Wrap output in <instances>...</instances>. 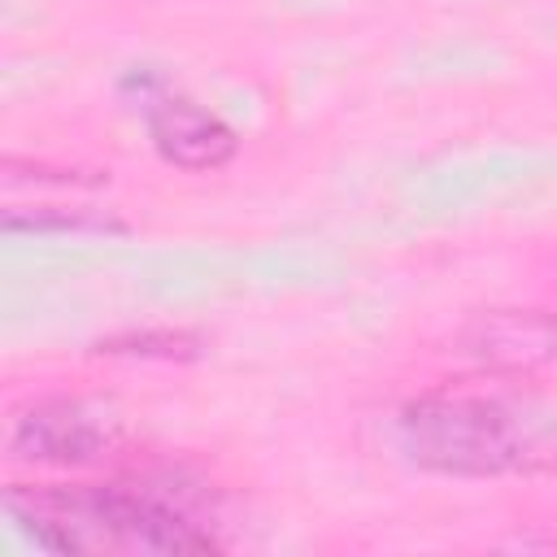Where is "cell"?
Masks as SVG:
<instances>
[{
  "instance_id": "obj_1",
  "label": "cell",
  "mask_w": 557,
  "mask_h": 557,
  "mask_svg": "<svg viewBox=\"0 0 557 557\" xmlns=\"http://www.w3.org/2000/svg\"><path fill=\"white\" fill-rule=\"evenodd\" d=\"M4 509L48 553L196 557L222 548L165 479H30L4 487Z\"/></svg>"
},
{
  "instance_id": "obj_2",
  "label": "cell",
  "mask_w": 557,
  "mask_h": 557,
  "mask_svg": "<svg viewBox=\"0 0 557 557\" xmlns=\"http://www.w3.org/2000/svg\"><path fill=\"white\" fill-rule=\"evenodd\" d=\"M396 448L440 479H505L553 461V444L513 400L470 387H435L396 409Z\"/></svg>"
},
{
  "instance_id": "obj_3",
  "label": "cell",
  "mask_w": 557,
  "mask_h": 557,
  "mask_svg": "<svg viewBox=\"0 0 557 557\" xmlns=\"http://www.w3.org/2000/svg\"><path fill=\"white\" fill-rule=\"evenodd\" d=\"M122 440V422L113 409L87 396L48 392L30 396L9 413L4 453L30 470H91Z\"/></svg>"
},
{
  "instance_id": "obj_4",
  "label": "cell",
  "mask_w": 557,
  "mask_h": 557,
  "mask_svg": "<svg viewBox=\"0 0 557 557\" xmlns=\"http://www.w3.org/2000/svg\"><path fill=\"white\" fill-rule=\"evenodd\" d=\"M457 352L492 379H527L557 361V309L492 305L461 322Z\"/></svg>"
},
{
  "instance_id": "obj_5",
  "label": "cell",
  "mask_w": 557,
  "mask_h": 557,
  "mask_svg": "<svg viewBox=\"0 0 557 557\" xmlns=\"http://www.w3.org/2000/svg\"><path fill=\"white\" fill-rule=\"evenodd\" d=\"M139 113H144V131H148L152 152H157L170 170H183V174H213V170L231 165L235 152H239L235 126H231L218 109L200 104L196 96H187V91H178V87H170V83H161V87L139 104Z\"/></svg>"
},
{
  "instance_id": "obj_6",
  "label": "cell",
  "mask_w": 557,
  "mask_h": 557,
  "mask_svg": "<svg viewBox=\"0 0 557 557\" xmlns=\"http://www.w3.org/2000/svg\"><path fill=\"white\" fill-rule=\"evenodd\" d=\"M9 235H122L126 226L100 209H57V205H9Z\"/></svg>"
},
{
  "instance_id": "obj_7",
  "label": "cell",
  "mask_w": 557,
  "mask_h": 557,
  "mask_svg": "<svg viewBox=\"0 0 557 557\" xmlns=\"http://www.w3.org/2000/svg\"><path fill=\"white\" fill-rule=\"evenodd\" d=\"M104 357H157V361H187L200 352V339L187 331H126L96 344Z\"/></svg>"
}]
</instances>
